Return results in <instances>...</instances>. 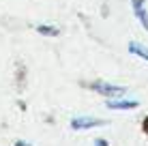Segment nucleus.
<instances>
[{
    "instance_id": "1",
    "label": "nucleus",
    "mask_w": 148,
    "mask_h": 146,
    "mask_svg": "<svg viewBox=\"0 0 148 146\" xmlns=\"http://www.w3.org/2000/svg\"><path fill=\"white\" fill-rule=\"evenodd\" d=\"M101 125H105L103 120L90 118V116H77V118L71 120V129H75V131H82V129H92V127H101Z\"/></svg>"
},
{
    "instance_id": "2",
    "label": "nucleus",
    "mask_w": 148,
    "mask_h": 146,
    "mask_svg": "<svg viewBox=\"0 0 148 146\" xmlns=\"http://www.w3.org/2000/svg\"><path fill=\"white\" fill-rule=\"evenodd\" d=\"M92 88L97 90V93H101V95H105V97H122V95L127 93V88L125 86H112V84H103V82H97L92 84Z\"/></svg>"
},
{
    "instance_id": "3",
    "label": "nucleus",
    "mask_w": 148,
    "mask_h": 146,
    "mask_svg": "<svg viewBox=\"0 0 148 146\" xmlns=\"http://www.w3.org/2000/svg\"><path fill=\"white\" fill-rule=\"evenodd\" d=\"M131 7H133V13H135L137 22H140L142 26L148 30V11H146L144 0H131Z\"/></svg>"
},
{
    "instance_id": "4",
    "label": "nucleus",
    "mask_w": 148,
    "mask_h": 146,
    "mask_svg": "<svg viewBox=\"0 0 148 146\" xmlns=\"http://www.w3.org/2000/svg\"><path fill=\"white\" fill-rule=\"evenodd\" d=\"M108 108L110 110H133L137 108V101H133V99H110Z\"/></svg>"
},
{
    "instance_id": "5",
    "label": "nucleus",
    "mask_w": 148,
    "mask_h": 146,
    "mask_svg": "<svg viewBox=\"0 0 148 146\" xmlns=\"http://www.w3.org/2000/svg\"><path fill=\"white\" fill-rule=\"evenodd\" d=\"M129 49H131V52H133V54H135V56H140V58H144V60H146V62H148V47H142V45H140V43H135V41H133V43H131V45H129Z\"/></svg>"
},
{
    "instance_id": "6",
    "label": "nucleus",
    "mask_w": 148,
    "mask_h": 146,
    "mask_svg": "<svg viewBox=\"0 0 148 146\" xmlns=\"http://www.w3.org/2000/svg\"><path fill=\"white\" fill-rule=\"evenodd\" d=\"M37 30L41 34H49V37H56V34H58V30H56L54 26H39Z\"/></svg>"
},
{
    "instance_id": "7",
    "label": "nucleus",
    "mask_w": 148,
    "mask_h": 146,
    "mask_svg": "<svg viewBox=\"0 0 148 146\" xmlns=\"http://www.w3.org/2000/svg\"><path fill=\"white\" fill-rule=\"evenodd\" d=\"M92 146H108V142H105V140H95Z\"/></svg>"
},
{
    "instance_id": "8",
    "label": "nucleus",
    "mask_w": 148,
    "mask_h": 146,
    "mask_svg": "<svg viewBox=\"0 0 148 146\" xmlns=\"http://www.w3.org/2000/svg\"><path fill=\"white\" fill-rule=\"evenodd\" d=\"M15 146H30V144H24V142H17V144H15Z\"/></svg>"
}]
</instances>
